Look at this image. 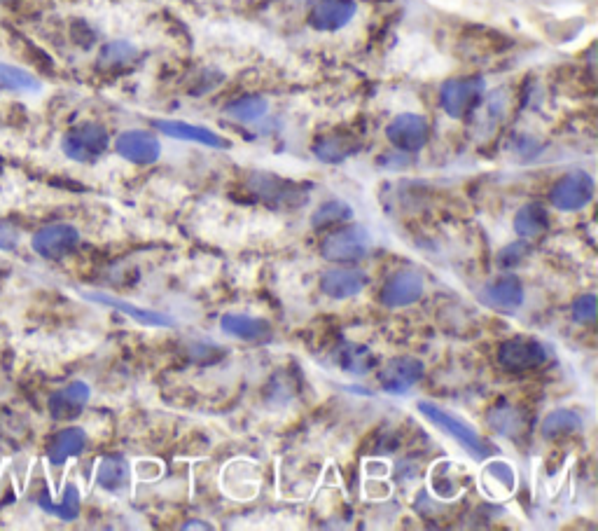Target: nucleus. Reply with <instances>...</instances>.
Segmentation results:
<instances>
[{"mask_svg": "<svg viewBox=\"0 0 598 531\" xmlns=\"http://www.w3.org/2000/svg\"><path fill=\"white\" fill-rule=\"evenodd\" d=\"M96 482H99V487L106 489V492H122V489H127L131 482L129 461L120 457V454L103 457L99 461V468H96Z\"/></svg>", "mask_w": 598, "mask_h": 531, "instance_id": "obj_23", "label": "nucleus"}, {"mask_svg": "<svg viewBox=\"0 0 598 531\" xmlns=\"http://www.w3.org/2000/svg\"><path fill=\"white\" fill-rule=\"evenodd\" d=\"M222 333L236 337V340H264V337L271 335V326L264 319H255V316L246 314H225L220 319Z\"/></svg>", "mask_w": 598, "mask_h": 531, "instance_id": "obj_22", "label": "nucleus"}, {"mask_svg": "<svg viewBox=\"0 0 598 531\" xmlns=\"http://www.w3.org/2000/svg\"><path fill=\"white\" fill-rule=\"evenodd\" d=\"M489 422L493 429H496L498 433H503V436H514L521 429V419L517 412H514L512 408H498L496 412H491Z\"/></svg>", "mask_w": 598, "mask_h": 531, "instance_id": "obj_33", "label": "nucleus"}, {"mask_svg": "<svg viewBox=\"0 0 598 531\" xmlns=\"http://www.w3.org/2000/svg\"><path fill=\"white\" fill-rule=\"evenodd\" d=\"M365 286L367 274L360 270H346V267L328 270L321 277V291L332 300H349L353 295L363 293Z\"/></svg>", "mask_w": 598, "mask_h": 531, "instance_id": "obj_19", "label": "nucleus"}, {"mask_svg": "<svg viewBox=\"0 0 598 531\" xmlns=\"http://www.w3.org/2000/svg\"><path fill=\"white\" fill-rule=\"evenodd\" d=\"M110 146V136L106 127L96 122H85L73 127L61 141V150L68 160L80 162V164H92L99 160V157L106 153Z\"/></svg>", "mask_w": 598, "mask_h": 531, "instance_id": "obj_2", "label": "nucleus"}, {"mask_svg": "<svg viewBox=\"0 0 598 531\" xmlns=\"http://www.w3.org/2000/svg\"><path fill=\"white\" fill-rule=\"evenodd\" d=\"M87 447V433L78 429V426H71V429L59 431L57 436L50 440L47 445V459H50L52 466H64L68 459L80 457Z\"/></svg>", "mask_w": 598, "mask_h": 531, "instance_id": "obj_21", "label": "nucleus"}, {"mask_svg": "<svg viewBox=\"0 0 598 531\" xmlns=\"http://www.w3.org/2000/svg\"><path fill=\"white\" fill-rule=\"evenodd\" d=\"M89 398H92V389L87 382H71L64 389L54 391L50 396V415L54 419H75L82 410L87 408Z\"/></svg>", "mask_w": 598, "mask_h": 531, "instance_id": "obj_18", "label": "nucleus"}, {"mask_svg": "<svg viewBox=\"0 0 598 531\" xmlns=\"http://www.w3.org/2000/svg\"><path fill=\"white\" fill-rule=\"evenodd\" d=\"M386 139L402 153H419L430 141V124L423 115L402 113L386 127Z\"/></svg>", "mask_w": 598, "mask_h": 531, "instance_id": "obj_7", "label": "nucleus"}, {"mask_svg": "<svg viewBox=\"0 0 598 531\" xmlns=\"http://www.w3.org/2000/svg\"><path fill=\"white\" fill-rule=\"evenodd\" d=\"M358 153V143L349 136H323L314 143V155L325 164H342Z\"/></svg>", "mask_w": 598, "mask_h": 531, "instance_id": "obj_26", "label": "nucleus"}, {"mask_svg": "<svg viewBox=\"0 0 598 531\" xmlns=\"http://www.w3.org/2000/svg\"><path fill=\"white\" fill-rule=\"evenodd\" d=\"M580 429H582V417L577 415L575 410L561 408V410L549 412V415L542 419L540 433H542V438L556 440V438L570 436V433H577Z\"/></svg>", "mask_w": 598, "mask_h": 531, "instance_id": "obj_28", "label": "nucleus"}, {"mask_svg": "<svg viewBox=\"0 0 598 531\" xmlns=\"http://www.w3.org/2000/svg\"><path fill=\"white\" fill-rule=\"evenodd\" d=\"M423 363L414 356H398L391 358L384 368L379 370V384L386 393L393 396H405L412 386H416L423 379Z\"/></svg>", "mask_w": 598, "mask_h": 531, "instance_id": "obj_10", "label": "nucleus"}, {"mask_svg": "<svg viewBox=\"0 0 598 531\" xmlns=\"http://www.w3.org/2000/svg\"><path fill=\"white\" fill-rule=\"evenodd\" d=\"M573 319L580 323V326H589V323L596 321V295L584 293L573 302Z\"/></svg>", "mask_w": 598, "mask_h": 531, "instance_id": "obj_34", "label": "nucleus"}, {"mask_svg": "<svg viewBox=\"0 0 598 531\" xmlns=\"http://www.w3.org/2000/svg\"><path fill=\"white\" fill-rule=\"evenodd\" d=\"M549 361V349L538 340L528 337H514L498 347V363L507 372L535 370Z\"/></svg>", "mask_w": 598, "mask_h": 531, "instance_id": "obj_6", "label": "nucleus"}, {"mask_svg": "<svg viewBox=\"0 0 598 531\" xmlns=\"http://www.w3.org/2000/svg\"><path fill=\"white\" fill-rule=\"evenodd\" d=\"M482 300L496 312H517L524 305V284L519 277L507 274V277H500L484 288Z\"/></svg>", "mask_w": 598, "mask_h": 531, "instance_id": "obj_17", "label": "nucleus"}, {"mask_svg": "<svg viewBox=\"0 0 598 531\" xmlns=\"http://www.w3.org/2000/svg\"><path fill=\"white\" fill-rule=\"evenodd\" d=\"M526 253H528L526 239L514 241V244H510V246L505 248V251H500V255H498V265H500V267H514V265H519V262L526 258Z\"/></svg>", "mask_w": 598, "mask_h": 531, "instance_id": "obj_35", "label": "nucleus"}, {"mask_svg": "<svg viewBox=\"0 0 598 531\" xmlns=\"http://www.w3.org/2000/svg\"><path fill=\"white\" fill-rule=\"evenodd\" d=\"M115 153L131 164H138V167H148V164H155L162 155V143L155 134L143 129H131L122 131L115 141Z\"/></svg>", "mask_w": 598, "mask_h": 531, "instance_id": "obj_11", "label": "nucleus"}, {"mask_svg": "<svg viewBox=\"0 0 598 531\" xmlns=\"http://www.w3.org/2000/svg\"><path fill=\"white\" fill-rule=\"evenodd\" d=\"M152 127L162 131V134L169 136V139L176 141H190L199 143V146L215 148V150H227L232 143H229L225 136H220L218 131L201 127V124L183 122V120H152Z\"/></svg>", "mask_w": 598, "mask_h": 531, "instance_id": "obj_14", "label": "nucleus"}, {"mask_svg": "<svg viewBox=\"0 0 598 531\" xmlns=\"http://www.w3.org/2000/svg\"><path fill=\"white\" fill-rule=\"evenodd\" d=\"M136 47L127 43V40H115V43H108L99 54V66L108 68V71H115V68L129 66L131 61L136 59Z\"/></svg>", "mask_w": 598, "mask_h": 531, "instance_id": "obj_32", "label": "nucleus"}, {"mask_svg": "<svg viewBox=\"0 0 598 531\" xmlns=\"http://www.w3.org/2000/svg\"><path fill=\"white\" fill-rule=\"evenodd\" d=\"M479 489L491 501L510 499L514 489H517V471H514L510 461L493 459L479 473Z\"/></svg>", "mask_w": 598, "mask_h": 531, "instance_id": "obj_15", "label": "nucleus"}, {"mask_svg": "<svg viewBox=\"0 0 598 531\" xmlns=\"http://www.w3.org/2000/svg\"><path fill=\"white\" fill-rule=\"evenodd\" d=\"M43 87L36 75L24 71L19 66H10V64H0V89L5 92H17V94H29V92H38Z\"/></svg>", "mask_w": 598, "mask_h": 531, "instance_id": "obj_30", "label": "nucleus"}, {"mask_svg": "<svg viewBox=\"0 0 598 531\" xmlns=\"http://www.w3.org/2000/svg\"><path fill=\"white\" fill-rule=\"evenodd\" d=\"M356 12V0H318L309 15V24L316 31L332 33L349 26L351 19L356 17Z\"/></svg>", "mask_w": 598, "mask_h": 531, "instance_id": "obj_16", "label": "nucleus"}, {"mask_svg": "<svg viewBox=\"0 0 598 531\" xmlns=\"http://www.w3.org/2000/svg\"><path fill=\"white\" fill-rule=\"evenodd\" d=\"M269 110V103L267 99H262V96L257 94H250V96H241V99H234L229 101L225 106V115L232 117L236 122H257L260 117L267 115Z\"/></svg>", "mask_w": 598, "mask_h": 531, "instance_id": "obj_29", "label": "nucleus"}, {"mask_svg": "<svg viewBox=\"0 0 598 531\" xmlns=\"http://www.w3.org/2000/svg\"><path fill=\"white\" fill-rule=\"evenodd\" d=\"M19 246V230L15 225L0 220V251H15Z\"/></svg>", "mask_w": 598, "mask_h": 531, "instance_id": "obj_36", "label": "nucleus"}, {"mask_svg": "<svg viewBox=\"0 0 598 531\" xmlns=\"http://www.w3.org/2000/svg\"><path fill=\"white\" fill-rule=\"evenodd\" d=\"M183 529H211V524H206V522H187V524H183Z\"/></svg>", "mask_w": 598, "mask_h": 531, "instance_id": "obj_38", "label": "nucleus"}, {"mask_svg": "<svg viewBox=\"0 0 598 531\" xmlns=\"http://www.w3.org/2000/svg\"><path fill=\"white\" fill-rule=\"evenodd\" d=\"M248 188L253 190L262 202L271 204H304L309 192V188H302V185L295 181H285V178L264 174V171H253V174L248 176Z\"/></svg>", "mask_w": 598, "mask_h": 531, "instance_id": "obj_8", "label": "nucleus"}, {"mask_svg": "<svg viewBox=\"0 0 598 531\" xmlns=\"http://www.w3.org/2000/svg\"><path fill=\"white\" fill-rule=\"evenodd\" d=\"M470 482L468 468L456 464V461H437V464L430 468L428 485L433 489V494L442 501H454L465 492Z\"/></svg>", "mask_w": 598, "mask_h": 531, "instance_id": "obj_13", "label": "nucleus"}, {"mask_svg": "<svg viewBox=\"0 0 598 531\" xmlns=\"http://www.w3.org/2000/svg\"><path fill=\"white\" fill-rule=\"evenodd\" d=\"M423 291H426V284H423V277L419 272H398L386 281L384 288H381V305L388 309L409 307L421 300Z\"/></svg>", "mask_w": 598, "mask_h": 531, "instance_id": "obj_12", "label": "nucleus"}, {"mask_svg": "<svg viewBox=\"0 0 598 531\" xmlns=\"http://www.w3.org/2000/svg\"><path fill=\"white\" fill-rule=\"evenodd\" d=\"M416 408H419L421 415L426 417L428 422L435 426V429H440L442 433H447V436L454 438L456 443L461 445L465 452L472 454L477 461H486L493 454L489 443H486V440L479 436V433L472 429L470 424H465L463 419H458L456 415H451V412L442 410L440 405H435L430 401H419L416 403Z\"/></svg>", "mask_w": 598, "mask_h": 531, "instance_id": "obj_1", "label": "nucleus"}, {"mask_svg": "<svg viewBox=\"0 0 598 531\" xmlns=\"http://www.w3.org/2000/svg\"><path fill=\"white\" fill-rule=\"evenodd\" d=\"M486 92L482 78H451L440 87V108L454 120H463L477 108Z\"/></svg>", "mask_w": 598, "mask_h": 531, "instance_id": "obj_5", "label": "nucleus"}, {"mask_svg": "<svg viewBox=\"0 0 598 531\" xmlns=\"http://www.w3.org/2000/svg\"><path fill=\"white\" fill-rule=\"evenodd\" d=\"M372 237L363 225H346L342 230L332 232L328 239H323L321 255L328 262H358L370 253Z\"/></svg>", "mask_w": 598, "mask_h": 531, "instance_id": "obj_3", "label": "nucleus"}, {"mask_svg": "<svg viewBox=\"0 0 598 531\" xmlns=\"http://www.w3.org/2000/svg\"><path fill=\"white\" fill-rule=\"evenodd\" d=\"M0 3H10V0H0Z\"/></svg>", "mask_w": 598, "mask_h": 531, "instance_id": "obj_39", "label": "nucleus"}, {"mask_svg": "<svg viewBox=\"0 0 598 531\" xmlns=\"http://www.w3.org/2000/svg\"><path fill=\"white\" fill-rule=\"evenodd\" d=\"M365 473H367V478H370V475H374V478H377V475H381V478H386V475H388V464H384V461H367V464H365Z\"/></svg>", "mask_w": 598, "mask_h": 531, "instance_id": "obj_37", "label": "nucleus"}, {"mask_svg": "<svg viewBox=\"0 0 598 531\" xmlns=\"http://www.w3.org/2000/svg\"><path fill=\"white\" fill-rule=\"evenodd\" d=\"M85 295L89 300L99 302V305L113 307V309H117V312L127 314L129 319L138 321L141 326H148V328H171V326H176V321H173L171 316L162 314V312H152V309H143L138 305H131V302L110 298V295H101V293H85Z\"/></svg>", "mask_w": 598, "mask_h": 531, "instance_id": "obj_20", "label": "nucleus"}, {"mask_svg": "<svg viewBox=\"0 0 598 531\" xmlns=\"http://www.w3.org/2000/svg\"><path fill=\"white\" fill-rule=\"evenodd\" d=\"M335 361L344 372H349V375H358V377L367 375V372L374 368L372 351L363 347V344H353V342H346L339 347Z\"/></svg>", "mask_w": 598, "mask_h": 531, "instance_id": "obj_27", "label": "nucleus"}, {"mask_svg": "<svg viewBox=\"0 0 598 531\" xmlns=\"http://www.w3.org/2000/svg\"><path fill=\"white\" fill-rule=\"evenodd\" d=\"M38 506L43 508L47 515L59 517V520L64 522H73L75 517L80 515V489L75 485H68L59 499H52L50 494H40Z\"/></svg>", "mask_w": 598, "mask_h": 531, "instance_id": "obj_25", "label": "nucleus"}, {"mask_svg": "<svg viewBox=\"0 0 598 531\" xmlns=\"http://www.w3.org/2000/svg\"><path fill=\"white\" fill-rule=\"evenodd\" d=\"M549 230V213L542 204L531 202L521 206L514 216V232H517L519 239H535L542 237Z\"/></svg>", "mask_w": 598, "mask_h": 531, "instance_id": "obj_24", "label": "nucleus"}, {"mask_svg": "<svg viewBox=\"0 0 598 531\" xmlns=\"http://www.w3.org/2000/svg\"><path fill=\"white\" fill-rule=\"evenodd\" d=\"M594 176L587 174V171L577 169L570 171V174L561 176L559 181L554 183V188L549 190V202H552L554 209L573 213V211H582L584 206L591 204L594 199Z\"/></svg>", "mask_w": 598, "mask_h": 531, "instance_id": "obj_4", "label": "nucleus"}, {"mask_svg": "<svg viewBox=\"0 0 598 531\" xmlns=\"http://www.w3.org/2000/svg\"><path fill=\"white\" fill-rule=\"evenodd\" d=\"M351 218H353V209L344 202V199H328V202H323L314 213H311V227H314V230H325V227L339 225Z\"/></svg>", "mask_w": 598, "mask_h": 531, "instance_id": "obj_31", "label": "nucleus"}, {"mask_svg": "<svg viewBox=\"0 0 598 531\" xmlns=\"http://www.w3.org/2000/svg\"><path fill=\"white\" fill-rule=\"evenodd\" d=\"M80 244V232L75 230L73 225L59 223V225H47L43 230L33 234L31 246L40 258L45 260H61L66 255H71Z\"/></svg>", "mask_w": 598, "mask_h": 531, "instance_id": "obj_9", "label": "nucleus"}]
</instances>
